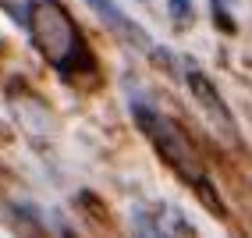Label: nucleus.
<instances>
[{
    "instance_id": "2",
    "label": "nucleus",
    "mask_w": 252,
    "mask_h": 238,
    "mask_svg": "<svg viewBox=\"0 0 252 238\" xmlns=\"http://www.w3.org/2000/svg\"><path fill=\"white\" fill-rule=\"evenodd\" d=\"M131 117H135V125L142 128V135L153 142V149L160 153V160L171 167L185 185H192V189L206 185V164H203V157H199L195 142L178 128V121L157 114L146 103H131Z\"/></svg>"
},
{
    "instance_id": "5",
    "label": "nucleus",
    "mask_w": 252,
    "mask_h": 238,
    "mask_svg": "<svg viewBox=\"0 0 252 238\" xmlns=\"http://www.w3.org/2000/svg\"><path fill=\"white\" fill-rule=\"evenodd\" d=\"M171 18L189 22L192 18V0H171Z\"/></svg>"
},
{
    "instance_id": "4",
    "label": "nucleus",
    "mask_w": 252,
    "mask_h": 238,
    "mask_svg": "<svg viewBox=\"0 0 252 238\" xmlns=\"http://www.w3.org/2000/svg\"><path fill=\"white\" fill-rule=\"evenodd\" d=\"M86 4H89V7H93V11L99 14V18H103V22H107V25L117 32V36L125 39V43L139 46V50H153V39H149V32H146L142 25H135V22H131L128 14L114 4V0H86Z\"/></svg>"
},
{
    "instance_id": "1",
    "label": "nucleus",
    "mask_w": 252,
    "mask_h": 238,
    "mask_svg": "<svg viewBox=\"0 0 252 238\" xmlns=\"http://www.w3.org/2000/svg\"><path fill=\"white\" fill-rule=\"evenodd\" d=\"M25 25H29V36L36 43V50L68 82H75V71L96 75V57L86 50V43H82L78 29H75V18L68 14V7L61 0H39V4H32Z\"/></svg>"
},
{
    "instance_id": "3",
    "label": "nucleus",
    "mask_w": 252,
    "mask_h": 238,
    "mask_svg": "<svg viewBox=\"0 0 252 238\" xmlns=\"http://www.w3.org/2000/svg\"><path fill=\"white\" fill-rule=\"evenodd\" d=\"M189 89H192V96H195V103L203 107V117L213 125V132L220 135V139H227L231 146H238L242 139H238V125H234V114L227 110L224 96L217 93L213 82H210L203 71H189Z\"/></svg>"
}]
</instances>
